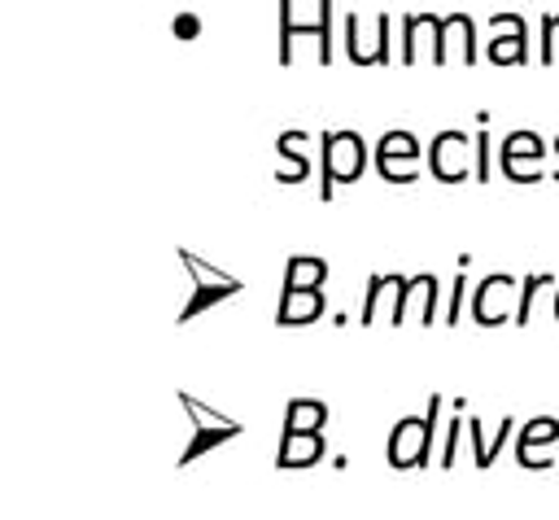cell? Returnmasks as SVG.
I'll return each mask as SVG.
<instances>
[{"label": "cell", "instance_id": "obj_18", "mask_svg": "<svg viewBox=\"0 0 559 520\" xmlns=\"http://www.w3.org/2000/svg\"><path fill=\"white\" fill-rule=\"evenodd\" d=\"M314 39H319V66H332V0H319Z\"/></svg>", "mask_w": 559, "mask_h": 520}, {"label": "cell", "instance_id": "obj_27", "mask_svg": "<svg viewBox=\"0 0 559 520\" xmlns=\"http://www.w3.org/2000/svg\"><path fill=\"white\" fill-rule=\"evenodd\" d=\"M197 31H201V17H197V13H179V17H175V35H179V39H192Z\"/></svg>", "mask_w": 559, "mask_h": 520}, {"label": "cell", "instance_id": "obj_1", "mask_svg": "<svg viewBox=\"0 0 559 520\" xmlns=\"http://www.w3.org/2000/svg\"><path fill=\"white\" fill-rule=\"evenodd\" d=\"M437 415H441V393L428 398L424 415H406V419L393 424V433H389V463L393 468H428Z\"/></svg>", "mask_w": 559, "mask_h": 520}, {"label": "cell", "instance_id": "obj_16", "mask_svg": "<svg viewBox=\"0 0 559 520\" xmlns=\"http://www.w3.org/2000/svg\"><path fill=\"white\" fill-rule=\"evenodd\" d=\"M542 288H559L555 275H542V271H537V275H524V280H520V306H515V323H520V328L533 319V297H537Z\"/></svg>", "mask_w": 559, "mask_h": 520}, {"label": "cell", "instance_id": "obj_25", "mask_svg": "<svg viewBox=\"0 0 559 520\" xmlns=\"http://www.w3.org/2000/svg\"><path fill=\"white\" fill-rule=\"evenodd\" d=\"M480 184L489 179V131H476V170H472Z\"/></svg>", "mask_w": 559, "mask_h": 520}, {"label": "cell", "instance_id": "obj_7", "mask_svg": "<svg viewBox=\"0 0 559 520\" xmlns=\"http://www.w3.org/2000/svg\"><path fill=\"white\" fill-rule=\"evenodd\" d=\"M192 297H188V306L175 315L179 323H188V319H197V315H205L214 302H223V297H236L240 293V275H231V280H205V275H192Z\"/></svg>", "mask_w": 559, "mask_h": 520}, {"label": "cell", "instance_id": "obj_8", "mask_svg": "<svg viewBox=\"0 0 559 520\" xmlns=\"http://www.w3.org/2000/svg\"><path fill=\"white\" fill-rule=\"evenodd\" d=\"M323 310H328L323 288H284L275 319H280V323H310V319H319Z\"/></svg>", "mask_w": 559, "mask_h": 520}, {"label": "cell", "instance_id": "obj_29", "mask_svg": "<svg viewBox=\"0 0 559 520\" xmlns=\"http://www.w3.org/2000/svg\"><path fill=\"white\" fill-rule=\"evenodd\" d=\"M555 153H559V140H555Z\"/></svg>", "mask_w": 559, "mask_h": 520}, {"label": "cell", "instance_id": "obj_20", "mask_svg": "<svg viewBox=\"0 0 559 520\" xmlns=\"http://www.w3.org/2000/svg\"><path fill=\"white\" fill-rule=\"evenodd\" d=\"M459 433H467V415H450V428H445V441H441V468H454Z\"/></svg>", "mask_w": 559, "mask_h": 520}, {"label": "cell", "instance_id": "obj_9", "mask_svg": "<svg viewBox=\"0 0 559 520\" xmlns=\"http://www.w3.org/2000/svg\"><path fill=\"white\" fill-rule=\"evenodd\" d=\"M515 433V419L511 415H502L498 419V433L485 441V433H480V419L476 415H467V437H472V459H476V468H493V459H498V450L507 446V437Z\"/></svg>", "mask_w": 559, "mask_h": 520}, {"label": "cell", "instance_id": "obj_21", "mask_svg": "<svg viewBox=\"0 0 559 520\" xmlns=\"http://www.w3.org/2000/svg\"><path fill=\"white\" fill-rule=\"evenodd\" d=\"M415 26H424V13L402 17V66H415Z\"/></svg>", "mask_w": 559, "mask_h": 520}, {"label": "cell", "instance_id": "obj_6", "mask_svg": "<svg viewBox=\"0 0 559 520\" xmlns=\"http://www.w3.org/2000/svg\"><path fill=\"white\" fill-rule=\"evenodd\" d=\"M467 135L463 131H437L432 140V175L441 184H459L467 175Z\"/></svg>", "mask_w": 559, "mask_h": 520}, {"label": "cell", "instance_id": "obj_3", "mask_svg": "<svg viewBox=\"0 0 559 520\" xmlns=\"http://www.w3.org/2000/svg\"><path fill=\"white\" fill-rule=\"evenodd\" d=\"M179 406L192 415V441H188V450L179 454V468H188V463H197L205 450H214V446H223V441H231V437H240V419H231V415H223V411H214V406H205V402H197L192 393H179Z\"/></svg>", "mask_w": 559, "mask_h": 520}, {"label": "cell", "instance_id": "obj_2", "mask_svg": "<svg viewBox=\"0 0 559 520\" xmlns=\"http://www.w3.org/2000/svg\"><path fill=\"white\" fill-rule=\"evenodd\" d=\"M319 197L328 201L336 184H354L362 175V162H367V144L358 131H323L319 135Z\"/></svg>", "mask_w": 559, "mask_h": 520}, {"label": "cell", "instance_id": "obj_23", "mask_svg": "<svg viewBox=\"0 0 559 520\" xmlns=\"http://www.w3.org/2000/svg\"><path fill=\"white\" fill-rule=\"evenodd\" d=\"M389 17L384 13H376V66H389Z\"/></svg>", "mask_w": 559, "mask_h": 520}, {"label": "cell", "instance_id": "obj_22", "mask_svg": "<svg viewBox=\"0 0 559 520\" xmlns=\"http://www.w3.org/2000/svg\"><path fill=\"white\" fill-rule=\"evenodd\" d=\"M384 288H389V275H371V280H367V293H362V315H358L362 323H371V319H376V302H380V293H384Z\"/></svg>", "mask_w": 559, "mask_h": 520}, {"label": "cell", "instance_id": "obj_15", "mask_svg": "<svg viewBox=\"0 0 559 520\" xmlns=\"http://www.w3.org/2000/svg\"><path fill=\"white\" fill-rule=\"evenodd\" d=\"M297 35H314V26H297L293 22V0H280V66H293V39Z\"/></svg>", "mask_w": 559, "mask_h": 520}, {"label": "cell", "instance_id": "obj_10", "mask_svg": "<svg viewBox=\"0 0 559 520\" xmlns=\"http://www.w3.org/2000/svg\"><path fill=\"white\" fill-rule=\"evenodd\" d=\"M319 459H323V437L319 433H284V441L275 450L280 468H306V463H319Z\"/></svg>", "mask_w": 559, "mask_h": 520}, {"label": "cell", "instance_id": "obj_5", "mask_svg": "<svg viewBox=\"0 0 559 520\" xmlns=\"http://www.w3.org/2000/svg\"><path fill=\"white\" fill-rule=\"evenodd\" d=\"M559 441V419L555 415H537L520 428V441H515V463L528 468V472H542L555 463V454H537L542 446H555Z\"/></svg>", "mask_w": 559, "mask_h": 520}, {"label": "cell", "instance_id": "obj_11", "mask_svg": "<svg viewBox=\"0 0 559 520\" xmlns=\"http://www.w3.org/2000/svg\"><path fill=\"white\" fill-rule=\"evenodd\" d=\"M328 424V406L314 398H293L284 406V433H319Z\"/></svg>", "mask_w": 559, "mask_h": 520}, {"label": "cell", "instance_id": "obj_17", "mask_svg": "<svg viewBox=\"0 0 559 520\" xmlns=\"http://www.w3.org/2000/svg\"><path fill=\"white\" fill-rule=\"evenodd\" d=\"M376 157H415L419 162V140L411 135V131H384L380 135V144H376Z\"/></svg>", "mask_w": 559, "mask_h": 520}, {"label": "cell", "instance_id": "obj_13", "mask_svg": "<svg viewBox=\"0 0 559 520\" xmlns=\"http://www.w3.org/2000/svg\"><path fill=\"white\" fill-rule=\"evenodd\" d=\"M323 280H328V262H323V258L297 253V258H288V267H284V288H319Z\"/></svg>", "mask_w": 559, "mask_h": 520}, {"label": "cell", "instance_id": "obj_14", "mask_svg": "<svg viewBox=\"0 0 559 520\" xmlns=\"http://www.w3.org/2000/svg\"><path fill=\"white\" fill-rule=\"evenodd\" d=\"M520 157H542V140L533 131H511L507 144H502V170L511 175L520 166Z\"/></svg>", "mask_w": 559, "mask_h": 520}, {"label": "cell", "instance_id": "obj_4", "mask_svg": "<svg viewBox=\"0 0 559 520\" xmlns=\"http://www.w3.org/2000/svg\"><path fill=\"white\" fill-rule=\"evenodd\" d=\"M515 275H507V271H498V275H485L480 284H476V293H472V319L480 323V328H498V323H507V319H515V306H507L502 297H511L515 293Z\"/></svg>", "mask_w": 559, "mask_h": 520}, {"label": "cell", "instance_id": "obj_26", "mask_svg": "<svg viewBox=\"0 0 559 520\" xmlns=\"http://www.w3.org/2000/svg\"><path fill=\"white\" fill-rule=\"evenodd\" d=\"M463 288H467V275H463V271H459V275H450V315H445V319H450V328L459 323V306H463Z\"/></svg>", "mask_w": 559, "mask_h": 520}, {"label": "cell", "instance_id": "obj_28", "mask_svg": "<svg viewBox=\"0 0 559 520\" xmlns=\"http://www.w3.org/2000/svg\"><path fill=\"white\" fill-rule=\"evenodd\" d=\"M555 319H559V288H555Z\"/></svg>", "mask_w": 559, "mask_h": 520}, {"label": "cell", "instance_id": "obj_12", "mask_svg": "<svg viewBox=\"0 0 559 520\" xmlns=\"http://www.w3.org/2000/svg\"><path fill=\"white\" fill-rule=\"evenodd\" d=\"M301 140H306V131H284V135L275 140V153L293 162V170H280V184H301V179L310 175V157L301 153Z\"/></svg>", "mask_w": 559, "mask_h": 520}, {"label": "cell", "instance_id": "obj_24", "mask_svg": "<svg viewBox=\"0 0 559 520\" xmlns=\"http://www.w3.org/2000/svg\"><path fill=\"white\" fill-rule=\"evenodd\" d=\"M542 66H555V13L542 17Z\"/></svg>", "mask_w": 559, "mask_h": 520}, {"label": "cell", "instance_id": "obj_19", "mask_svg": "<svg viewBox=\"0 0 559 520\" xmlns=\"http://www.w3.org/2000/svg\"><path fill=\"white\" fill-rule=\"evenodd\" d=\"M419 162L415 157H376V170L389 179V184H411L419 170H415Z\"/></svg>", "mask_w": 559, "mask_h": 520}]
</instances>
